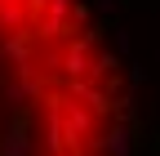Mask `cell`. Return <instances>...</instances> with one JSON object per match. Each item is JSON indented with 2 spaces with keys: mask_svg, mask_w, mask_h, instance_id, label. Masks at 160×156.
<instances>
[{
  "mask_svg": "<svg viewBox=\"0 0 160 156\" xmlns=\"http://www.w3.org/2000/svg\"><path fill=\"white\" fill-rule=\"evenodd\" d=\"M129 147H133V143H129V125H116V129L107 134V152H111V156H129Z\"/></svg>",
  "mask_w": 160,
  "mask_h": 156,
  "instance_id": "obj_1",
  "label": "cell"
},
{
  "mask_svg": "<svg viewBox=\"0 0 160 156\" xmlns=\"http://www.w3.org/2000/svg\"><path fill=\"white\" fill-rule=\"evenodd\" d=\"M0 5H5V0H0Z\"/></svg>",
  "mask_w": 160,
  "mask_h": 156,
  "instance_id": "obj_2",
  "label": "cell"
}]
</instances>
